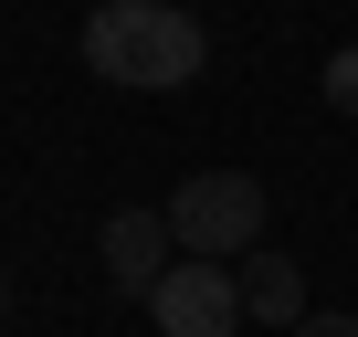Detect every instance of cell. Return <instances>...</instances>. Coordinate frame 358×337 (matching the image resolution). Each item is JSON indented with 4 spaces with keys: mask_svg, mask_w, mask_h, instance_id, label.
Here are the masks:
<instances>
[{
    "mask_svg": "<svg viewBox=\"0 0 358 337\" xmlns=\"http://www.w3.org/2000/svg\"><path fill=\"white\" fill-rule=\"evenodd\" d=\"M85 64H95V85L179 95V85H201L211 32L179 11V0H95V22H85Z\"/></svg>",
    "mask_w": 358,
    "mask_h": 337,
    "instance_id": "obj_1",
    "label": "cell"
},
{
    "mask_svg": "<svg viewBox=\"0 0 358 337\" xmlns=\"http://www.w3.org/2000/svg\"><path fill=\"white\" fill-rule=\"evenodd\" d=\"M95 253H106V285H116V295H158L169 264H179V232H169V211L137 201V211H106Z\"/></svg>",
    "mask_w": 358,
    "mask_h": 337,
    "instance_id": "obj_4",
    "label": "cell"
},
{
    "mask_svg": "<svg viewBox=\"0 0 358 337\" xmlns=\"http://www.w3.org/2000/svg\"><path fill=\"white\" fill-rule=\"evenodd\" d=\"M0 316H11V264H0Z\"/></svg>",
    "mask_w": 358,
    "mask_h": 337,
    "instance_id": "obj_8",
    "label": "cell"
},
{
    "mask_svg": "<svg viewBox=\"0 0 358 337\" xmlns=\"http://www.w3.org/2000/svg\"><path fill=\"white\" fill-rule=\"evenodd\" d=\"M327 106H337V116H358V43H348V53H327Z\"/></svg>",
    "mask_w": 358,
    "mask_h": 337,
    "instance_id": "obj_6",
    "label": "cell"
},
{
    "mask_svg": "<svg viewBox=\"0 0 358 337\" xmlns=\"http://www.w3.org/2000/svg\"><path fill=\"white\" fill-rule=\"evenodd\" d=\"M148 327H158V337H232V327H243V274H232V264H201V253H179L169 285L148 295Z\"/></svg>",
    "mask_w": 358,
    "mask_h": 337,
    "instance_id": "obj_3",
    "label": "cell"
},
{
    "mask_svg": "<svg viewBox=\"0 0 358 337\" xmlns=\"http://www.w3.org/2000/svg\"><path fill=\"white\" fill-rule=\"evenodd\" d=\"M295 337H358V316H306Z\"/></svg>",
    "mask_w": 358,
    "mask_h": 337,
    "instance_id": "obj_7",
    "label": "cell"
},
{
    "mask_svg": "<svg viewBox=\"0 0 358 337\" xmlns=\"http://www.w3.org/2000/svg\"><path fill=\"white\" fill-rule=\"evenodd\" d=\"M232 274H243V316H264V327H285V337L316 316V306H306V274H295V253H243Z\"/></svg>",
    "mask_w": 358,
    "mask_h": 337,
    "instance_id": "obj_5",
    "label": "cell"
},
{
    "mask_svg": "<svg viewBox=\"0 0 358 337\" xmlns=\"http://www.w3.org/2000/svg\"><path fill=\"white\" fill-rule=\"evenodd\" d=\"M169 232H179V253H201V264H243V253H264V180L253 168H190L169 201Z\"/></svg>",
    "mask_w": 358,
    "mask_h": 337,
    "instance_id": "obj_2",
    "label": "cell"
}]
</instances>
